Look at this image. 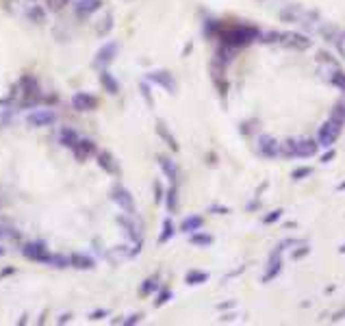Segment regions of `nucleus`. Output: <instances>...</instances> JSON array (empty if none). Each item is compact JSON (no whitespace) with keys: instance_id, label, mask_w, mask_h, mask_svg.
<instances>
[{"instance_id":"nucleus-1","label":"nucleus","mask_w":345,"mask_h":326,"mask_svg":"<svg viewBox=\"0 0 345 326\" xmlns=\"http://www.w3.org/2000/svg\"><path fill=\"white\" fill-rule=\"evenodd\" d=\"M17 85H20V102H17V106L20 109H35L43 98L37 76H33V74H22Z\"/></svg>"},{"instance_id":"nucleus-2","label":"nucleus","mask_w":345,"mask_h":326,"mask_svg":"<svg viewBox=\"0 0 345 326\" xmlns=\"http://www.w3.org/2000/svg\"><path fill=\"white\" fill-rule=\"evenodd\" d=\"M22 254H24V259H28V261L48 263L52 252H50L43 242H26V244H22Z\"/></svg>"},{"instance_id":"nucleus-3","label":"nucleus","mask_w":345,"mask_h":326,"mask_svg":"<svg viewBox=\"0 0 345 326\" xmlns=\"http://www.w3.org/2000/svg\"><path fill=\"white\" fill-rule=\"evenodd\" d=\"M56 122V114L54 109H35L26 116V124L35 128H43V126H52Z\"/></svg>"},{"instance_id":"nucleus-4","label":"nucleus","mask_w":345,"mask_h":326,"mask_svg":"<svg viewBox=\"0 0 345 326\" xmlns=\"http://www.w3.org/2000/svg\"><path fill=\"white\" fill-rule=\"evenodd\" d=\"M72 106L76 111H93L98 106V98L96 96H91L89 92H78V94H74L72 96Z\"/></svg>"},{"instance_id":"nucleus-5","label":"nucleus","mask_w":345,"mask_h":326,"mask_svg":"<svg viewBox=\"0 0 345 326\" xmlns=\"http://www.w3.org/2000/svg\"><path fill=\"white\" fill-rule=\"evenodd\" d=\"M2 240H9V242H20L22 240V233L15 228V224L9 220V218L0 216V242Z\"/></svg>"},{"instance_id":"nucleus-6","label":"nucleus","mask_w":345,"mask_h":326,"mask_svg":"<svg viewBox=\"0 0 345 326\" xmlns=\"http://www.w3.org/2000/svg\"><path fill=\"white\" fill-rule=\"evenodd\" d=\"M72 152H74V156H76V161H87L89 159L91 154H96V144H93L91 140H83V137H80V140L76 142V146L72 148Z\"/></svg>"},{"instance_id":"nucleus-7","label":"nucleus","mask_w":345,"mask_h":326,"mask_svg":"<svg viewBox=\"0 0 345 326\" xmlns=\"http://www.w3.org/2000/svg\"><path fill=\"white\" fill-rule=\"evenodd\" d=\"M111 198L115 200V202L120 204L124 211L133 213V200H130V194H128L126 190H124V187H120V185H115V187H113V192H111Z\"/></svg>"},{"instance_id":"nucleus-8","label":"nucleus","mask_w":345,"mask_h":326,"mask_svg":"<svg viewBox=\"0 0 345 326\" xmlns=\"http://www.w3.org/2000/svg\"><path fill=\"white\" fill-rule=\"evenodd\" d=\"M78 140H80V135H78L74 128H70V126L61 128V133H59V144H61V146H65V148L72 150L74 146H76Z\"/></svg>"},{"instance_id":"nucleus-9","label":"nucleus","mask_w":345,"mask_h":326,"mask_svg":"<svg viewBox=\"0 0 345 326\" xmlns=\"http://www.w3.org/2000/svg\"><path fill=\"white\" fill-rule=\"evenodd\" d=\"M102 7V0H78L76 4H74V9H76L78 16H89L93 11H98Z\"/></svg>"},{"instance_id":"nucleus-10","label":"nucleus","mask_w":345,"mask_h":326,"mask_svg":"<svg viewBox=\"0 0 345 326\" xmlns=\"http://www.w3.org/2000/svg\"><path fill=\"white\" fill-rule=\"evenodd\" d=\"M117 52V46L115 44H106V46H102L98 50V57H96V66H106L109 61H113V57H115Z\"/></svg>"},{"instance_id":"nucleus-11","label":"nucleus","mask_w":345,"mask_h":326,"mask_svg":"<svg viewBox=\"0 0 345 326\" xmlns=\"http://www.w3.org/2000/svg\"><path fill=\"white\" fill-rule=\"evenodd\" d=\"M70 268H76V270H91V268H93V261H91L87 254L72 252V254H70Z\"/></svg>"},{"instance_id":"nucleus-12","label":"nucleus","mask_w":345,"mask_h":326,"mask_svg":"<svg viewBox=\"0 0 345 326\" xmlns=\"http://www.w3.org/2000/svg\"><path fill=\"white\" fill-rule=\"evenodd\" d=\"M26 18L30 22H35V24H43V22H46V18H48V14H46V9H43V7H39V4H30L28 11H26Z\"/></svg>"},{"instance_id":"nucleus-13","label":"nucleus","mask_w":345,"mask_h":326,"mask_svg":"<svg viewBox=\"0 0 345 326\" xmlns=\"http://www.w3.org/2000/svg\"><path fill=\"white\" fill-rule=\"evenodd\" d=\"M100 83H102V87H104V90L109 92V94H117V90H120L117 80L113 78L109 72H102V74H100Z\"/></svg>"},{"instance_id":"nucleus-14","label":"nucleus","mask_w":345,"mask_h":326,"mask_svg":"<svg viewBox=\"0 0 345 326\" xmlns=\"http://www.w3.org/2000/svg\"><path fill=\"white\" fill-rule=\"evenodd\" d=\"M98 163H100V168L102 170H106V172H117V166H115V161H113V156L109 154V152H100L98 154Z\"/></svg>"},{"instance_id":"nucleus-15","label":"nucleus","mask_w":345,"mask_h":326,"mask_svg":"<svg viewBox=\"0 0 345 326\" xmlns=\"http://www.w3.org/2000/svg\"><path fill=\"white\" fill-rule=\"evenodd\" d=\"M46 266H52V268H67L70 266V256H65V254H50V259Z\"/></svg>"},{"instance_id":"nucleus-16","label":"nucleus","mask_w":345,"mask_h":326,"mask_svg":"<svg viewBox=\"0 0 345 326\" xmlns=\"http://www.w3.org/2000/svg\"><path fill=\"white\" fill-rule=\"evenodd\" d=\"M67 4V0H46V9L50 14H56V11H61Z\"/></svg>"},{"instance_id":"nucleus-17","label":"nucleus","mask_w":345,"mask_h":326,"mask_svg":"<svg viewBox=\"0 0 345 326\" xmlns=\"http://www.w3.org/2000/svg\"><path fill=\"white\" fill-rule=\"evenodd\" d=\"M11 274H15V268H13V266H9V268H2V270H0V278L11 276Z\"/></svg>"},{"instance_id":"nucleus-18","label":"nucleus","mask_w":345,"mask_h":326,"mask_svg":"<svg viewBox=\"0 0 345 326\" xmlns=\"http://www.w3.org/2000/svg\"><path fill=\"white\" fill-rule=\"evenodd\" d=\"M70 313H61V316H59V320H56V322H59V324H65V322H70Z\"/></svg>"},{"instance_id":"nucleus-19","label":"nucleus","mask_w":345,"mask_h":326,"mask_svg":"<svg viewBox=\"0 0 345 326\" xmlns=\"http://www.w3.org/2000/svg\"><path fill=\"white\" fill-rule=\"evenodd\" d=\"M104 316H106V311H93L89 318H91V320H102Z\"/></svg>"},{"instance_id":"nucleus-20","label":"nucleus","mask_w":345,"mask_h":326,"mask_svg":"<svg viewBox=\"0 0 345 326\" xmlns=\"http://www.w3.org/2000/svg\"><path fill=\"white\" fill-rule=\"evenodd\" d=\"M28 322V316H26V313H24V316L20 318V322H17V324H26Z\"/></svg>"},{"instance_id":"nucleus-21","label":"nucleus","mask_w":345,"mask_h":326,"mask_svg":"<svg viewBox=\"0 0 345 326\" xmlns=\"http://www.w3.org/2000/svg\"><path fill=\"white\" fill-rule=\"evenodd\" d=\"M4 252H7V250H4L2 246H0V256H4Z\"/></svg>"},{"instance_id":"nucleus-22","label":"nucleus","mask_w":345,"mask_h":326,"mask_svg":"<svg viewBox=\"0 0 345 326\" xmlns=\"http://www.w3.org/2000/svg\"><path fill=\"white\" fill-rule=\"evenodd\" d=\"M30 2H35V0H30Z\"/></svg>"}]
</instances>
